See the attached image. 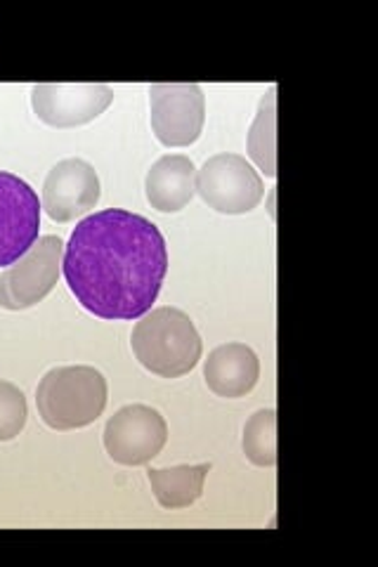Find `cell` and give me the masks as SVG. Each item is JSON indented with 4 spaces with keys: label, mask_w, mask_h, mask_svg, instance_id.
Instances as JSON below:
<instances>
[{
    "label": "cell",
    "mask_w": 378,
    "mask_h": 567,
    "mask_svg": "<svg viewBox=\"0 0 378 567\" xmlns=\"http://www.w3.org/2000/svg\"><path fill=\"white\" fill-rule=\"evenodd\" d=\"M152 131L161 145L190 147L206 121V97L194 83H156L150 87Z\"/></svg>",
    "instance_id": "7"
},
{
    "label": "cell",
    "mask_w": 378,
    "mask_h": 567,
    "mask_svg": "<svg viewBox=\"0 0 378 567\" xmlns=\"http://www.w3.org/2000/svg\"><path fill=\"white\" fill-rule=\"evenodd\" d=\"M114 102V91L102 83H41L33 85L31 106L52 128H76L95 121Z\"/></svg>",
    "instance_id": "9"
},
{
    "label": "cell",
    "mask_w": 378,
    "mask_h": 567,
    "mask_svg": "<svg viewBox=\"0 0 378 567\" xmlns=\"http://www.w3.org/2000/svg\"><path fill=\"white\" fill-rule=\"evenodd\" d=\"M41 208L29 183L0 171V268H10L39 241Z\"/></svg>",
    "instance_id": "8"
},
{
    "label": "cell",
    "mask_w": 378,
    "mask_h": 567,
    "mask_svg": "<svg viewBox=\"0 0 378 567\" xmlns=\"http://www.w3.org/2000/svg\"><path fill=\"white\" fill-rule=\"evenodd\" d=\"M98 171L83 158H64L52 166L43 183V210L50 220L71 223L100 202Z\"/></svg>",
    "instance_id": "10"
},
{
    "label": "cell",
    "mask_w": 378,
    "mask_h": 567,
    "mask_svg": "<svg viewBox=\"0 0 378 567\" xmlns=\"http://www.w3.org/2000/svg\"><path fill=\"white\" fill-rule=\"evenodd\" d=\"M29 416L27 398L10 381H0V442H10L24 431Z\"/></svg>",
    "instance_id": "16"
},
{
    "label": "cell",
    "mask_w": 378,
    "mask_h": 567,
    "mask_svg": "<svg viewBox=\"0 0 378 567\" xmlns=\"http://www.w3.org/2000/svg\"><path fill=\"white\" fill-rule=\"evenodd\" d=\"M208 471H211V464L150 468L147 481H150L156 502L161 506H164V508H187L202 496Z\"/></svg>",
    "instance_id": "13"
},
{
    "label": "cell",
    "mask_w": 378,
    "mask_h": 567,
    "mask_svg": "<svg viewBox=\"0 0 378 567\" xmlns=\"http://www.w3.org/2000/svg\"><path fill=\"white\" fill-rule=\"evenodd\" d=\"M64 241L45 235L29 251L0 275V308L20 312L29 310L55 289L62 275Z\"/></svg>",
    "instance_id": "4"
},
{
    "label": "cell",
    "mask_w": 378,
    "mask_h": 567,
    "mask_svg": "<svg viewBox=\"0 0 378 567\" xmlns=\"http://www.w3.org/2000/svg\"><path fill=\"white\" fill-rule=\"evenodd\" d=\"M244 454L254 466L273 468L277 464V412L260 410L244 425Z\"/></svg>",
    "instance_id": "15"
},
{
    "label": "cell",
    "mask_w": 378,
    "mask_h": 567,
    "mask_svg": "<svg viewBox=\"0 0 378 567\" xmlns=\"http://www.w3.org/2000/svg\"><path fill=\"white\" fill-rule=\"evenodd\" d=\"M106 395V379L95 367H58L50 369L35 388V406L48 429L76 431L102 416Z\"/></svg>",
    "instance_id": "3"
},
{
    "label": "cell",
    "mask_w": 378,
    "mask_h": 567,
    "mask_svg": "<svg viewBox=\"0 0 378 567\" xmlns=\"http://www.w3.org/2000/svg\"><path fill=\"white\" fill-rule=\"evenodd\" d=\"M145 194L152 208L159 213H177L196 194V168L185 154H166L150 168L145 181Z\"/></svg>",
    "instance_id": "12"
},
{
    "label": "cell",
    "mask_w": 378,
    "mask_h": 567,
    "mask_svg": "<svg viewBox=\"0 0 378 567\" xmlns=\"http://www.w3.org/2000/svg\"><path fill=\"white\" fill-rule=\"evenodd\" d=\"M206 385L218 398L237 400L248 395L260 379L258 354L246 343L218 346L204 364Z\"/></svg>",
    "instance_id": "11"
},
{
    "label": "cell",
    "mask_w": 378,
    "mask_h": 567,
    "mask_svg": "<svg viewBox=\"0 0 378 567\" xmlns=\"http://www.w3.org/2000/svg\"><path fill=\"white\" fill-rule=\"evenodd\" d=\"M62 272L90 315L131 322L147 315L161 293L168 272L166 239L145 216L106 208L71 233Z\"/></svg>",
    "instance_id": "1"
},
{
    "label": "cell",
    "mask_w": 378,
    "mask_h": 567,
    "mask_svg": "<svg viewBox=\"0 0 378 567\" xmlns=\"http://www.w3.org/2000/svg\"><path fill=\"white\" fill-rule=\"evenodd\" d=\"M196 194L208 208L225 216H242L263 202V177L239 154H218L196 171Z\"/></svg>",
    "instance_id": "5"
},
{
    "label": "cell",
    "mask_w": 378,
    "mask_h": 567,
    "mask_svg": "<svg viewBox=\"0 0 378 567\" xmlns=\"http://www.w3.org/2000/svg\"><path fill=\"white\" fill-rule=\"evenodd\" d=\"M248 156L267 175H277V87L273 85L258 106V116L248 131Z\"/></svg>",
    "instance_id": "14"
},
{
    "label": "cell",
    "mask_w": 378,
    "mask_h": 567,
    "mask_svg": "<svg viewBox=\"0 0 378 567\" xmlns=\"http://www.w3.org/2000/svg\"><path fill=\"white\" fill-rule=\"evenodd\" d=\"M131 348L137 362L161 379L185 377L202 360V336L190 315L177 308H156L140 317Z\"/></svg>",
    "instance_id": "2"
},
{
    "label": "cell",
    "mask_w": 378,
    "mask_h": 567,
    "mask_svg": "<svg viewBox=\"0 0 378 567\" xmlns=\"http://www.w3.org/2000/svg\"><path fill=\"white\" fill-rule=\"evenodd\" d=\"M166 440V419L147 404H125L104 425V450L121 466L150 464Z\"/></svg>",
    "instance_id": "6"
}]
</instances>
